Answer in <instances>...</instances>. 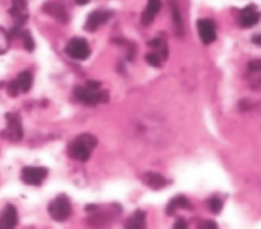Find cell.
Here are the masks:
<instances>
[{
  "label": "cell",
  "mask_w": 261,
  "mask_h": 229,
  "mask_svg": "<svg viewBox=\"0 0 261 229\" xmlns=\"http://www.w3.org/2000/svg\"><path fill=\"white\" fill-rule=\"evenodd\" d=\"M73 96L79 102L88 105L95 106L98 103L108 101V93L101 90V83L94 80H89L86 86H77L73 90Z\"/></svg>",
  "instance_id": "6da1fadb"
},
{
  "label": "cell",
  "mask_w": 261,
  "mask_h": 229,
  "mask_svg": "<svg viewBox=\"0 0 261 229\" xmlns=\"http://www.w3.org/2000/svg\"><path fill=\"white\" fill-rule=\"evenodd\" d=\"M98 144L97 138L89 133H84L75 137L68 145V155L69 157L86 162L92 154V151Z\"/></svg>",
  "instance_id": "7a4b0ae2"
},
{
  "label": "cell",
  "mask_w": 261,
  "mask_h": 229,
  "mask_svg": "<svg viewBox=\"0 0 261 229\" xmlns=\"http://www.w3.org/2000/svg\"><path fill=\"white\" fill-rule=\"evenodd\" d=\"M8 13L13 18V27L11 28L9 37L15 38L17 33L23 29L28 18H29V10H28V2L27 0H11V5L8 9Z\"/></svg>",
  "instance_id": "3957f363"
},
{
  "label": "cell",
  "mask_w": 261,
  "mask_h": 229,
  "mask_svg": "<svg viewBox=\"0 0 261 229\" xmlns=\"http://www.w3.org/2000/svg\"><path fill=\"white\" fill-rule=\"evenodd\" d=\"M71 203L65 194H60L50 201L48 213L56 222H63L71 215Z\"/></svg>",
  "instance_id": "277c9868"
},
{
  "label": "cell",
  "mask_w": 261,
  "mask_h": 229,
  "mask_svg": "<svg viewBox=\"0 0 261 229\" xmlns=\"http://www.w3.org/2000/svg\"><path fill=\"white\" fill-rule=\"evenodd\" d=\"M6 127L1 131V137L9 140L10 142H17L23 136V128L21 118L18 113L8 112L5 114Z\"/></svg>",
  "instance_id": "5b68a950"
},
{
  "label": "cell",
  "mask_w": 261,
  "mask_h": 229,
  "mask_svg": "<svg viewBox=\"0 0 261 229\" xmlns=\"http://www.w3.org/2000/svg\"><path fill=\"white\" fill-rule=\"evenodd\" d=\"M33 86V74L25 70L20 72L17 77L8 82L6 86L7 93L11 97H15L20 93H27Z\"/></svg>",
  "instance_id": "8992f818"
},
{
  "label": "cell",
  "mask_w": 261,
  "mask_h": 229,
  "mask_svg": "<svg viewBox=\"0 0 261 229\" xmlns=\"http://www.w3.org/2000/svg\"><path fill=\"white\" fill-rule=\"evenodd\" d=\"M64 50L70 58L75 60H86L91 54V49L87 40L80 37L72 38L67 43Z\"/></svg>",
  "instance_id": "52a82bcc"
},
{
  "label": "cell",
  "mask_w": 261,
  "mask_h": 229,
  "mask_svg": "<svg viewBox=\"0 0 261 229\" xmlns=\"http://www.w3.org/2000/svg\"><path fill=\"white\" fill-rule=\"evenodd\" d=\"M48 176V169L45 167L27 166L21 170L20 178L23 183L28 185L39 186Z\"/></svg>",
  "instance_id": "ba28073f"
},
{
  "label": "cell",
  "mask_w": 261,
  "mask_h": 229,
  "mask_svg": "<svg viewBox=\"0 0 261 229\" xmlns=\"http://www.w3.org/2000/svg\"><path fill=\"white\" fill-rule=\"evenodd\" d=\"M111 16L112 12L110 10H94L88 15L84 29L88 32H95L99 27L107 22Z\"/></svg>",
  "instance_id": "9c48e42d"
},
{
  "label": "cell",
  "mask_w": 261,
  "mask_h": 229,
  "mask_svg": "<svg viewBox=\"0 0 261 229\" xmlns=\"http://www.w3.org/2000/svg\"><path fill=\"white\" fill-rule=\"evenodd\" d=\"M197 29L201 41L205 44H211L216 39V29L213 20L209 18H200L197 21Z\"/></svg>",
  "instance_id": "30bf717a"
},
{
  "label": "cell",
  "mask_w": 261,
  "mask_h": 229,
  "mask_svg": "<svg viewBox=\"0 0 261 229\" xmlns=\"http://www.w3.org/2000/svg\"><path fill=\"white\" fill-rule=\"evenodd\" d=\"M260 13L255 4H249L240 11L239 24L243 28H251L258 24Z\"/></svg>",
  "instance_id": "8fae6325"
},
{
  "label": "cell",
  "mask_w": 261,
  "mask_h": 229,
  "mask_svg": "<svg viewBox=\"0 0 261 229\" xmlns=\"http://www.w3.org/2000/svg\"><path fill=\"white\" fill-rule=\"evenodd\" d=\"M43 10L52 16L54 19L65 24L68 21V14L65 9V6L58 1H47L43 5Z\"/></svg>",
  "instance_id": "7c38bea8"
},
{
  "label": "cell",
  "mask_w": 261,
  "mask_h": 229,
  "mask_svg": "<svg viewBox=\"0 0 261 229\" xmlns=\"http://www.w3.org/2000/svg\"><path fill=\"white\" fill-rule=\"evenodd\" d=\"M18 223L17 210L13 204L8 203L0 214V229L14 228Z\"/></svg>",
  "instance_id": "4fadbf2b"
},
{
  "label": "cell",
  "mask_w": 261,
  "mask_h": 229,
  "mask_svg": "<svg viewBox=\"0 0 261 229\" xmlns=\"http://www.w3.org/2000/svg\"><path fill=\"white\" fill-rule=\"evenodd\" d=\"M161 7V0H148V3L142 13L141 20L144 25L151 24Z\"/></svg>",
  "instance_id": "5bb4252c"
},
{
  "label": "cell",
  "mask_w": 261,
  "mask_h": 229,
  "mask_svg": "<svg viewBox=\"0 0 261 229\" xmlns=\"http://www.w3.org/2000/svg\"><path fill=\"white\" fill-rule=\"evenodd\" d=\"M186 209V210H190L192 209L191 202L189 201V199L187 197H185L184 195H177L174 198H172L169 203L167 204L166 208V214L168 216H172L175 212L176 209Z\"/></svg>",
  "instance_id": "9a60e30c"
},
{
  "label": "cell",
  "mask_w": 261,
  "mask_h": 229,
  "mask_svg": "<svg viewBox=\"0 0 261 229\" xmlns=\"http://www.w3.org/2000/svg\"><path fill=\"white\" fill-rule=\"evenodd\" d=\"M126 228H145L146 227V213L141 210H137L134 214L127 219Z\"/></svg>",
  "instance_id": "2e32d148"
},
{
  "label": "cell",
  "mask_w": 261,
  "mask_h": 229,
  "mask_svg": "<svg viewBox=\"0 0 261 229\" xmlns=\"http://www.w3.org/2000/svg\"><path fill=\"white\" fill-rule=\"evenodd\" d=\"M146 183L153 189H159L166 185V180L158 173L148 172L146 174Z\"/></svg>",
  "instance_id": "e0dca14e"
},
{
  "label": "cell",
  "mask_w": 261,
  "mask_h": 229,
  "mask_svg": "<svg viewBox=\"0 0 261 229\" xmlns=\"http://www.w3.org/2000/svg\"><path fill=\"white\" fill-rule=\"evenodd\" d=\"M17 38H20L22 40V43H23V46L25 48L27 51L29 52H32L34 49H35V42H34V39L30 33V31L28 30H24V29H21L17 35H16ZM15 37V38H16Z\"/></svg>",
  "instance_id": "ac0fdd59"
},
{
  "label": "cell",
  "mask_w": 261,
  "mask_h": 229,
  "mask_svg": "<svg viewBox=\"0 0 261 229\" xmlns=\"http://www.w3.org/2000/svg\"><path fill=\"white\" fill-rule=\"evenodd\" d=\"M9 44H10L9 34L2 27H0V55L4 54L8 50Z\"/></svg>",
  "instance_id": "d6986e66"
},
{
  "label": "cell",
  "mask_w": 261,
  "mask_h": 229,
  "mask_svg": "<svg viewBox=\"0 0 261 229\" xmlns=\"http://www.w3.org/2000/svg\"><path fill=\"white\" fill-rule=\"evenodd\" d=\"M170 10H171V15L173 18V21L175 24V26L181 30L182 28V20H181V15H180V11L178 8V5L176 4V2L174 1H170Z\"/></svg>",
  "instance_id": "ffe728a7"
},
{
  "label": "cell",
  "mask_w": 261,
  "mask_h": 229,
  "mask_svg": "<svg viewBox=\"0 0 261 229\" xmlns=\"http://www.w3.org/2000/svg\"><path fill=\"white\" fill-rule=\"evenodd\" d=\"M146 61L153 67H160L161 65V57L157 52H150L146 56Z\"/></svg>",
  "instance_id": "44dd1931"
},
{
  "label": "cell",
  "mask_w": 261,
  "mask_h": 229,
  "mask_svg": "<svg viewBox=\"0 0 261 229\" xmlns=\"http://www.w3.org/2000/svg\"><path fill=\"white\" fill-rule=\"evenodd\" d=\"M208 207L210 212L213 214H218L222 210V201L217 197H211L208 200Z\"/></svg>",
  "instance_id": "7402d4cb"
},
{
  "label": "cell",
  "mask_w": 261,
  "mask_h": 229,
  "mask_svg": "<svg viewBox=\"0 0 261 229\" xmlns=\"http://www.w3.org/2000/svg\"><path fill=\"white\" fill-rule=\"evenodd\" d=\"M249 70L251 72H259L260 71V67H261V62L259 59H254L252 61L249 62V65H248Z\"/></svg>",
  "instance_id": "603a6c76"
},
{
  "label": "cell",
  "mask_w": 261,
  "mask_h": 229,
  "mask_svg": "<svg viewBox=\"0 0 261 229\" xmlns=\"http://www.w3.org/2000/svg\"><path fill=\"white\" fill-rule=\"evenodd\" d=\"M163 43L164 42H162V40L160 38H154L148 42V45L153 48H160Z\"/></svg>",
  "instance_id": "cb8c5ba5"
},
{
  "label": "cell",
  "mask_w": 261,
  "mask_h": 229,
  "mask_svg": "<svg viewBox=\"0 0 261 229\" xmlns=\"http://www.w3.org/2000/svg\"><path fill=\"white\" fill-rule=\"evenodd\" d=\"M199 227L200 228H217V225L213 221L206 220V221H203Z\"/></svg>",
  "instance_id": "d4e9b609"
},
{
  "label": "cell",
  "mask_w": 261,
  "mask_h": 229,
  "mask_svg": "<svg viewBox=\"0 0 261 229\" xmlns=\"http://www.w3.org/2000/svg\"><path fill=\"white\" fill-rule=\"evenodd\" d=\"M173 227H174V228H179V229H181V228H186V227H187V224H186V222H185L182 219H178V220L175 222V224L173 225Z\"/></svg>",
  "instance_id": "484cf974"
},
{
  "label": "cell",
  "mask_w": 261,
  "mask_h": 229,
  "mask_svg": "<svg viewBox=\"0 0 261 229\" xmlns=\"http://www.w3.org/2000/svg\"><path fill=\"white\" fill-rule=\"evenodd\" d=\"M252 41H253V43H255L256 45H260V41H261V39H260V35L259 34H256L255 36H253V38H252Z\"/></svg>",
  "instance_id": "4316f807"
},
{
  "label": "cell",
  "mask_w": 261,
  "mask_h": 229,
  "mask_svg": "<svg viewBox=\"0 0 261 229\" xmlns=\"http://www.w3.org/2000/svg\"><path fill=\"white\" fill-rule=\"evenodd\" d=\"M89 1H90V0H75L76 4H79V5H85V4H87Z\"/></svg>",
  "instance_id": "83f0119b"
}]
</instances>
